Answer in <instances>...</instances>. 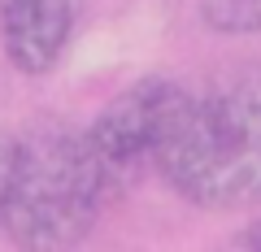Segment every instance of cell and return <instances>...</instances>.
<instances>
[{
    "instance_id": "3",
    "label": "cell",
    "mask_w": 261,
    "mask_h": 252,
    "mask_svg": "<svg viewBox=\"0 0 261 252\" xmlns=\"http://www.w3.org/2000/svg\"><path fill=\"white\" fill-rule=\"evenodd\" d=\"M187 100H192V92L183 83H174L166 74H148L140 83L122 87L96 113V122L83 131V139L105 178L109 200H122L148 174H161L166 144L174 135L178 118H183Z\"/></svg>"
},
{
    "instance_id": "4",
    "label": "cell",
    "mask_w": 261,
    "mask_h": 252,
    "mask_svg": "<svg viewBox=\"0 0 261 252\" xmlns=\"http://www.w3.org/2000/svg\"><path fill=\"white\" fill-rule=\"evenodd\" d=\"M74 35V0H0V48L22 78H48Z\"/></svg>"
},
{
    "instance_id": "2",
    "label": "cell",
    "mask_w": 261,
    "mask_h": 252,
    "mask_svg": "<svg viewBox=\"0 0 261 252\" xmlns=\"http://www.w3.org/2000/svg\"><path fill=\"white\" fill-rule=\"evenodd\" d=\"M105 205L113 200L83 131L35 126L27 135H13V157L0 191V235L13 248H79L100 222Z\"/></svg>"
},
{
    "instance_id": "7",
    "label": "cell",
    "mask_w": 261,
    "mask_h": 252,
    "mask_svg": "<svg viewBox=\"0 0 261 252\" xmlns=\"http://www.w3.org/2000/svg\"><path fill=\"white\" fill-rule=\"evenodd\" d=\"M9 157H13V135H0V191H5V174H9Z\"/></svg>"
},
{
    "instance_id": "5",
    "label": "cell",
    "mask_w": 261,
    "mask_h": 252,
    "mask_svg": "<svg viewBox=\"0 0 261 252\" xmlns=\"http://www.w3.org/2000/svg\"><path fill=\"white\" fill-rule=\"evenodd\" d=\"M200 22L214 35H261V0H200Z\"/></svg>"
},
{
    "instance_id": "6",
    "label": "cell",
    "mask_w": 261,
    "mask_h": 252,
    "mask_svg": "<svg viewBox=\"0 0 261 252\" xmlns=\"http://www.w3.org/2000/svg\"><path fill=\"white\" fill-rule=\"evenodd\" d=\"M231 248H248V252H261V217H252L244 231L231 235Z\"/></svg>"
},
{
    "instance_id": "1",
    "label": "cell",
    "mask_w": 261,
    "mask_h": 252,
    "mask_svg": "<svg viewBox=\"0 0 261 252\" xmlns=\"http://www.w3.org/2000/svg\"><path fill=\"white\" fill-rule=\"evenodd\" d=\"M161 178L205 213L261 209V66L226 74L187 100Z\"/></svg>"
}]
</instances>
